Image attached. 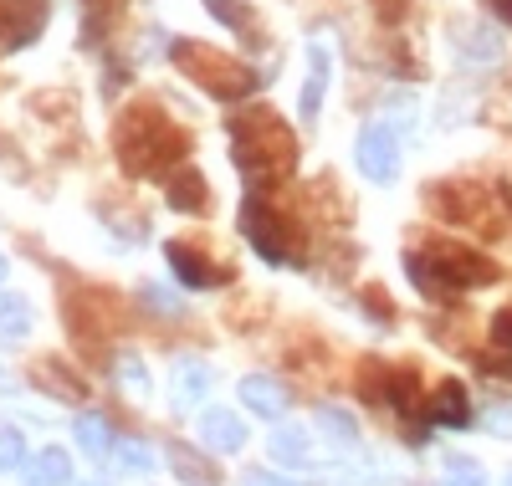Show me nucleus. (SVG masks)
Masks as SVG:
<instances>
[{
	"instance_id": "nucleus-1",
	"label": "nucleus",
	"mask_w": 512,
	"mask_h": 486,
	"mask_svg": "<svg viewBox=\"0 0 512 486\" xmlns=\"http://www.w3.org/2000/svg\"><path fill=\"white\" fill-rule=\"evenodd\" d=\"M113 149H118V164L128 174H139V180H169L190 159V134L164 113V103L139 98L118 113Z\"/></svg>"
},
{
	"instance_id": "nucleus-2",
	"label": "nucleus",
	"mask_w": 512,
	"mask_h": 486,
	"mask_svg": "<svg viewBox=\"0 0 512 486\" xmlns=\"http://www.w3.org/2000/svg\"><path fill=\"white\" fill-rule=\"evenodd\" d=\"M231 154L251 190H272L297 164V139L272 108H246L231 118Z\"/></svg>"
},
{
	"instance_id": "nucleus-3",
	"label": "nucleus",
	"mask_w": 512,
	"mask_h": 486,
	"mask_svg": "<svg viewBox=\"0 0 512 486\" xmlns=\"http://www.w3.org/2000/svg\"><path fill=\"white\" fill-rule=\"evenodd\" d=\"M405 272L420 287V297H431V302H451L466 287H487V282L502 277L497 261H487L472 246H456V241H420V246H410L405 251Z\"/></svg>"
},
{
	"instance_id": "nucleus-4",
	"label": "nucleus",
	"mask_w": 512,
	"mask_h": 486,
	"mask_svg": "<svg viewBox=\"0 0 512 486\" xmlns=\"http://www.w3.org/2000/svg\"><path fill=\"white\" fill-rule=\"evenodd\" d=\"M241 231H246V241L262 251L267 261H277V267H303V261H308L303 215L287 210V200H277V185L246 195V205H241Z\"/></svg>"
},
{
	"instance_id": "nucleus-5",
	"label": "nucleus",
	"mask_w": 512,
	"mask_h": 486,
	"mask_svg": "<svg viewBox=\"0 0 512 486\" xmlns=\"http://www.w3.org/2000/svg\"><path fill=\"white\" fill-rule=\"evenodd\" d=\"M169 57H175V67L190 77V82H200L210 98H221V103H236V98H246L251 87H256V72L246 67V62H236V57H226V52H216V47H205V41H175L169 47Z\"/></svg>"
},
{
	"instance_id": "nucleus-6",
	"label": "nucleus",
	"mask_w": 512,
	"mask_h": 486,
	"mask_svg": "<svg viewBox=\"0 0 512 486\" xmlns=\"http://www.w3.org/2000/svg\"><path fill=\"white\" fill-rule=\"evenodd\" d=\"M359 400H369L374 410H395L405 420H425V400H420V369L415 364H379L369 359L359 374ZM431 425V420H425Z\"/></svg>"
},
{
	"instance_id": "nucleus-7",
	"label": "nucleus",
	"mask_w": 512,
	"mask_h": 486,
	"mask_svg": "<svg viewBox=\"0 0 512 486\" xmlns=\"http://www.w3.org/2000/svg\"><path fill=\"white\" fill-rule=\"evenodd\" d=\"M62 313H67V333L77 338V348H88V353H103V333H118L123 328L118 302L108 292H98V287L67 292Z\"/></svg>"
},
{
	"instance_id": "nucleus-8",
	"label": "nucleus",
	"mask_w": 512,
	"mask_h": 486,
	"mask_svg": "<svg viewBox=\"0 0 512 486\" xmlns=\"http://www.w3.org/2000/svg\"><path fill=\"white\" fill-rule=\"evenodd\" d=\"M425 200H431V205H436V215H446V220H461V226L497 231L492 210H482V205H492V195H487V190H477V185H431V190H425Z\"/></svg>"
},
{
	"instance_id": "nucleus-9",
	"label": "nucleus",
	"mask_w": 512,
	"mask_h": 486,
	"mask_svg": "<svg viewBox=\"0 0 512 486\" xmlns=\"http://www.w3.org/2000/svg\"><path fill=\"white\" fill-rule=\"evenodd\" d=\"M359 169L374 185H390L400 169V134L390 123H364L359 128Z\"/></svg>"
},
{
	"instance_id": "nucleus-10",
	"label": "nucleus",
	"mask_w": 512,
	"mask_h": 486,
	"mask_svg": "<svg viewBox=\"0 0 512 486\" xmlns=\"http://www.w3.org/2000/svg\"><path fill=\"white\" fill-rule=\"evenodd\" d=\"M52 6L47 0H0V52H21L41 36Z\"/></svg>"
},
{
	"instance_id": "nucleus-11",
	"label": "nucleus",
	"mask_w": 512,
	"mask_h": 486,
	"mask_svg": "<svg viewBox=\"0 0 512 486\" xmlns=\"http://www.w3.org/2000/svg\"><path fill=\"white\" fill-rule=\"evenodd\" d=\"M164 256H169V267H175V277H180L185 287H221V282H231V267L210 261L195 241H169Z\"/></svg>"
},
{
	"instance_id": "nucleus-12",
	"label": "nucleus",
	"mask_w": 512,
	"mask_h": 486,
	"mask_svg": "<svg viewBox=\"0 0 512 486\" xmlns=\"http://www.w3.org/2000/svg\"><path fill=\"white\" fill-rule=\"evenodd\" d=\"M195 430H200V440H205V451H216V456H231V451L246 446V425H241V415H236V410H221V405L200 410Z\"/></svg>"
},
{
	"instance_id": "nucleus-13",
	"label": "nucleus",
	"mask_w": 512,
	"mask_h": 486,
	"mask_svg": "<svg viewBox=\"0 0 512 486\" xmlns=\"http://www.w3.org/2000/svg\"><path fill=\"white\" fill-rule=\"evenodd\" d=\"M31 384L47 389L52 400H62V405H82V400H88V379L72 374V364H62V359H36L31 364Z\"/></svg>"
},
{
	"instance_id": "nucleus-14",
	"label": "nucleus",
	"mask_w": 512,
	"mask_h": 486,
	"mask_svg": "<svg viewBox=\"0 0 512 486\" xmlns=\"http://www.w3.org/2000/svg\"><path fill=\"white\" fill-rule=\"evenodd\" d=\"M241 405H246L251 415H262V420H282L287 405H292V394H287V384L272 379V374H251V379H241Z\"/></svg>"
},
{
	"instance_id": "nucleus-15",
	"label": "nucleus",
	"mask_w": 512,
	"mask_h": 486,
	"mask_svg": "<svg viewBox=\"0 0 512 486\" xmlns=\"http://www.w3.org/2000/svg\"><path fill=\"white\" fill-rule=\"evenodd\" d=\"M164 200L175 205V210H185V215H210V185H205V174L190 169V164H180L164 180Z\"/></svg>"
},
{
	"instance_id": "nucleus-16",
	"label": "nucleus",
	"mask_w": 512,
	"mask_h": 486,
	"mask_svg": "<svg viewBox=\"0 0 512 486\" xmlns=\"http://www.w3.org/2000/svg\"><path fill=\"white\" fill-rule=\"evenodd\" d=\"M425 420L431 425H451V430H466L472 425V400H466V389L456 379L436 384V394L425 400Z\"/></svg>"
},
{
	"instance_id": "nucleus-17",
	"label": "nucleus",
	"mask_w": 512,
	"mask_h": 486,
	"mask_svg": "<svg viewBox=\"0 0 512 486\" xmlns=\"http://www.w3.org/2000/svg\"><path fill=\"white\" fill-rule=\"evenodd\" d=\"M210 384H216V374H210L200 359H185V364L175 369V405H180V410H195L205 394H210Z\"/></svg>"
},
{
	"instance_id": "nucleus-18",
	"label": "nucleus",
	"mask_w": 512,
	"mask_h": 486,
	"mask_svg": "<svg viewBox=\"0 0 512 486\" xmlns=\"http://www.w3.org/2000/svg\"><path fill=\"white\" fill-rule=\"evenodd\" d=\"M272 461L287 466V471H308L313 466V446H308V435L287 425V430H272Z\"/></svg>"
},
{
	"instance_id": "nucleus-19",
	"label": "nucleus",
	"mask_w": 512,
	"mask_h": 486,
	"mask_svg": "<svg viewBox=\"0 0 512 486\" xmlns=\"http://www.w3.org/2000/svg\"><path fill=\"white\" fill-rule=\"evenodd\" d=\"M205 11L216 16V21H226L236 36H251L256 47H267V31H262V21L251 16V6H241V0H205Z\"/></svg>"
},
{
	"instance_id": "nucleus-20",
	"label": "nucleus",
	"mask_w": 512,
	"mask_h": 486,
	"mask_svg": "<svg viewBox=\"0 0 512 486\" xmlns=\"http://www.w3.org/2000/svg\"><path fill=\"white\" fill-rule=\"evenodd\" d=\"M26 471H31V486H67L72 481V456L57 451V446H47V451H36L26 461Z\"/></svg>"
},
{
	"instance_id": "nucleus-21",
	"label": "nucleus",
	"mask_w": 512,
	"mask_h": 486,
	"mask_svg": "<svg viewBox=\"0 0 512 486\" xmlns=\"http://www.w3.org/2000/svg\"><path fill=\"white\" fill-rule=\"evenodd\" d=\"M451 36H456V52L466 62H497L502 57V41L487 26H451Z\"/></svg>"
},
{
	"instance_id": "nucleus-22",
	"label": "nucleus",
	"mask_w": 512,
	"mask_h": 486,
	"mask_svg": "<svg viewBox=\"0 0 512 486\" xmlns=\"http://www.w3.org/2000/svg\"><path fill=\"white\" fill-rule=\"evenodd\" d=\"M328 77H333L328 47H323V41H313V47H308V87H303V118H313V113H318V103H323V87H328Z\"/></svg>"
},
{
	"instance_id": "nucleus-23",
	"label": "nucleus",
	"mask_w": 512,
	"mask_h": 486,
	"mask_svg": "<svg viewBox=\"0 0 512 486\" xmlns=\"http://www.w3.org/2000/svg\"><path fill=\"white\" fill-rule=\"evenodd\" d=\"M164 456H169V466H175L190 486H216V481H221V471L210 466V461H200V456H190V446H180V440H169Z\"/></svg>"
},
{
	"instance_id": "nucleus-24",
	"label": "nucleus",
	"mask_w": 512,
	"mask_h": 486,
	"mask_svg": "<svg viewBox=\"0 0 512 486\" xmlns=\"http://www.w3.org/2000/svg\"><path fill=\"white\" fill-rule=\"evenodd\" d=\"M72 430H77V446L88 451V456H108V451H113V425H108L98 410H82Z\"/></svg>"
},
{
	"instance_id": "nucleus-25",
	"label": "nucleus",
	"mask_w": 512,
	"mask_h": 486,
	"mask_svg": "<svg viewBox=\"0 0 512 486\" xmlns=\"http://www.w3.org/2000/svg\"><path fill=\"white\" fill-rule=\"evenodd\" d=\"M0 333L6 338H26L31 333V307L16 292H0Z\"/></svg>"
},
{
	"instance_id": "nucleus-26",
	"label": "nucleus",
	"mask_w": 512,
	"mask_h": 486,
	"mask_svg": "<svg viewBox=\"0 0 512 486\" xmlns=\"http://www.w3.org/2000/svg\"><path fill=\"white\" fill-rule=\"evenodd\" d=\"M318 430H323V435H333L338 446H354V440H359V425H354L344 410H333V405H328V410H318Z\"/></svg>"
},
{
	"instance_id": "nucleus-27",
	"label": "nucleus",
	"mask_w": 512,
	"mask_h": 486,
	"mask_svg": "<svg viewBox=\"0 0 512 486\" xmlns=\"http://www.w3.org/2000/svg\"><path fill=\"white\" fill-rule=\"evenodd\" d=\"M113 374H118V384H128L134 394H149V374H144V359H139V353H118Z\"/></svg>"
},
{
	"instance_id": "nucleus-28",
	"label": "nucleus",
	"mask_w": 512,
	"mask_h": 486,
	"mask_svg": "<svg viewBox=\"0 0 512 486\" xmlns=\"http://www.w3.org/2000/svg\"><path fill=\"white\" fill-rule=\"evenodd\" d=\"M26 466V440L16 425H0V471H16Z\"/></svg>"
},
{
	"instance_id": "nucleus-29",
	"label": "nucleus",
	"mask_w": 512,
	"mask_h": 486,
	"mask_svg": "<svg viewBox=\"0 0 512 486\" xmlns=\"http://www.w3.org/2000/svg\"><path fill=\"white\" fill-rule=\"evenodd\" d=\"M446 486H487L482 466L466 461V456H446Z\"/></svg>"
},
{
	"instance_id": "nucleus-30",
	"label": "nucleus",
	"mask_w": 512,
	"mask_h": 486,
	"mask_svg": "<svg viewBox=\"0 0 512 486\" xmlns=\"http://www.w3.org/2000/svg\"><path fill=\"white\" fill-rule=\"evenodd\" d=\"M118 451V466L123 471H149L154 466V451L144 446V440H123V446H113Z\"/></svg>"
},
{
	"instance_id": "nucleus-31",
	"label": "nucleus",
	"mask_w": 512,
	"mask_h": 486,
	"mask_svg": "<svg viewBox=\"0 0 512 486\" xmlns=\"http://www.w3.org/2000/svg\"><path fill=\"white\" fill-rule=\"evenodd\" d=\"M487 338H492V348H497V353H507V359H512V302H507L502 313L487 323Z\"/></svg>"
},
{
	"instance_id": "nucleus-32",
	"label": "nucleus",
	"mask_w": 512,
	"mask_h": 486,
	"mask_svg": "<svg viewBox=\"0 0 512 486\" xmlns=\"http://www.w3.org/2000/svg\"><path fill=\"white\" fill-rule=\"evenodd\" d=\"M82 6H88V41L103 31V21L118 11V0H82Z\"/></svg>"
},
{
	"instance_id": "nucleus-33",
	"label": "nucleus",
	"mask_w": 512,
	"mask_h": 486,
	"mask_svg": "<svg viewBox=\"0 0 512 486\" xmlns=\"http://www.w3.org/2000/svg\"><path fill=\"white\" fill-rule=\"evenodd\" d=\"M487 430H492V435H512V405H492Z\"/></svg>"
},
{
	"instance_id": "nucleus-34",
	"label": "nucleus",
	"mask_w": 512,
	"mask_h": 486,
	"mask_svg": "<svg viewBox=\"0 0 512 486\" xmlns=\"http://www.w3.org/2000/svg\"><path fill=\"white\" fill-rule=\"evenodd\" d=\"M241 486H292V481H282V476H272V471H246Z\"/></svg>"
},
{
	"instance_id": "nucleus-35",
	"label": "nucleus",
	"mask_w": 512,
	"mask_h": 486,
	"mask_svg": "<svg viewBox=\"0 0 512 486\" xmlns=\"http://www.w3.org/2000/svg\"><path fill=\"white\" fill-rule=\"evenodd\" d=\"M482 6H487V11H492V16L507 26V31H512V0H482Z\"/></svg>"
},
{
	"instance_id": "nucleus-36",
	"label": "nucleus",
	"mask_w": 512,
	"mask_h": 486,
	"mask_svg": "<svg viewBox=\"0 0 512 486\" xmlns=\"http://www.w3.org/2000/svg\"><path fill=\"white\" fill-rule=\"evenodd\" d=\"M364 307H374V313H379V318H390V302H384V292H374V287L364 292Z\"/></svg>"
},
{
	"instance_id": "nucleus-37",
	"label": "nucleus",
	"mask_w": 512,
	"mask_h": 486,
	"mask_svg": "<svg viewBox=\"0 0 512 486\" xmlns=\"http://www.w3.org/2000/svg\"><path fill=\"white\" fill-rule=\"evenodd\" d=\"M0 282H6V256H0Z\"/></svg>"
},
{
	"instance_id": "nucleus-38",
	"label": "nucleus",
	"mask_w": 512,
	"mask_h": 486,
	"mask_svg": "<svg viewBox=\"0 0 512 486\" xmlns=\"http://www.w3.org/2000/svg\"><path fill=\"white\" fill-rule=\"evenodd\" d=\"M507 486H512V471H507Z\"/></svg>"
}]
</instances>
